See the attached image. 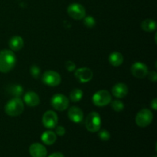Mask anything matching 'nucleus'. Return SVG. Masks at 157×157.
Instances as JSON below:
<instances>
[{"label":"nucleus","mask_w":157,"mask_h":157,"mask_svg":"<svg viewBox=\"0 0 157 157\" xmlns=\"http://www.w3.org/2000/svg\"><path fill=\"white\" fill-rule=\"evenodd\" d=\"M16 64V56L12 50L0 51V72L8 73L15 67Z\"/></svg>","instance_id":"f257e3e1"},{"label":"nucleus","mask_w":157,"mask_h":157,"mask_svg":"<svg viewBox=\"0 0 157 157\" xmlns=\"http://www.w3.org/2000/svg\"><path fill=\"white\" fill-rule=\"evenodd\" d=\"M24 111V102L19 98H14L6 103L5 112L10 117L19 116Z\"/></svg>","instance_id":"f03ea898"},{"label":"nucleus","mask_w":157,"mask_h":157,"mask_svg":"<svg viewBox=\"0 0 157 157\" xmlns=\"http://www.w3.org/2000/svg\"><path fill=\"white\" fill-rule=\"evenodd\" d=\"M85 127L91 133H96L101 130V117L98 112L93 111L87 115L85 120Z\"/></svg>","instance_id":"7ed1b4c3"},{"label":"nucleus","mask_w":157,"mask_h":157,"mask_svg":"<svg viewBox=\"0 0 157 157\" xmlns=\"http://www.w3.org/2000/svg\"><path fill=\"white\" fill-rule=\"evenodd\" d=\"M153 119V112L150 109L144 108L140 110L136 116V124L140 127H147L152 123Z\"/></svg>","instance_id":"20e7f679"},{"label":"nucleus","mask_w":157,"mask_h":157,"mask_svg":"<svg viewBox=\"0 0 157 157\" xmlns=\"http://www.w3.org/2000/svg\"><path fill=\"white\" fill-rule=\"evenodd\" d=\"M112 101V96L109 91L106 90H98L93 95L92 101L97 107H104L110 104Z\"/></svg>","instance_id":"39448f33"},{"label":"nucleus","mask_w":157,"mask_h":157,"mask_svg":"<svg viewBox=\"0 0 157 157\" xmlns=\"http://www.w3.org/2000/svg\"><path fill=\"white\" fill-rule=\"evenodd\" d=\"M41 81L49 87H56L61 82V75L55 71H47L41 76Z\"/></svg>","instance_id":"423d86ee"},{"label":"nucleus","mask_w":157,"mask_h":157,"mask_svg":"<svg viewBox=\"0 0 157 157\" xmlns=\"http://www.w3.org/2000/svg\"><path fill=\"white\" fill-rule=\"evenodd\" d=\"M51 104L56 110L63 111L69 107V99L62 94H56L52 98Z\"/></svg>","instance_id":"0eeeda50"},{"label":"nucleus","mask_w":157,"mask_h":157,"mask_svg":"<svg viewBox=\"0 0 157 157\" xmlns=\"http://www.w3.org/2000/svg\"><path fill=\"white\" fill-rule=\"evenodd\" d=\"M69 16L75 20H81L86 16L85 8L79 3H72L67 8Z\"/></svg>","instance_id":"6e6552de"},{"label":"nucleus","mask_w":157,"mask_h":157,"mask_svg":"<svg viewBox=\"0 0 157 157\" xmlns=\"http://www.w3.org/2000/svg\"><path fill=\"white\" fill-rule=\"evenodd\" d=\"M58 115L53 110H48L43 114L42 124L45 128L54 129L58 125Z\"/></svg>","instance_id":"1a4fd4ad"},{"label":"nucleus","mask_w":157,"mask_h":157,"mask_svg":"<svg viewBox=\"0 0 157 157\" xmlns=\"http://www.w3.org/2000/svg\"><path fill=\"white\" fill-rule=\"evenodd\" d=\"M130 71L133 76L136 78H144L147 76L148 74V67L145 64L142 62H135L133 65L131 66Z\"/></svg>","instance_id":"9d476101"},{"label":"nucleus","mask_w":157,"mask_h":157,"mask_svg":"<svg viewBox=\"0 0 157 157\" xmlns=\"http://www.w3.org/2000/svg\"><path fill=\"white\" fill-rule=\"evenodd\" d=\"M75 76L81 83H87L93 78V72L88 67H81L75 71Z\"/></svg>","instance_id":"9b49d317"},{"label":"nucleus","mask_w":157,"mask_h":157,"mask_svg":"<svg viewBox=\"0 0 157 157\" xmlns=\"http://www.w3.org/2000/svg\"><path fill=\"white\" fill-rule=\"evenodd\" d=\"M67 115H68L69 119L75 124L81 123L83 121V118H84V112L80 107H76V106L70 107Z\"/></svg>","instance_id":"f8f14e48"},{"label":"nucleus","mask_w":157,"mask_h":157,"mask_svg":"<svg viewBox=\"0 0 157 157\" xmlns=\"http://www.w3.org/2000/svg\"><path fill=\"white\" fill-rule=\"evenodd\" d=\"M29 153L32 157H47L48 152L44 146L39 143H35L29 147Z\"/></svg>","instance_id":"ddd939ff"},{"label":"nucleus","mask_w":157,"mask_h":157,"mask_svg":"<svg viewBox=\"0 0 157 157\" xmlns=\"http://www.w3.org/2000/svg\"><path fill=\"white\" fill-rule=\"evenodd\" d=\"M112 94L117 98H124L128 94V87L124 83H117L112 87Z\"/></svg>","instance_id":"4468645a"},{"label":"nucleus","mask_w":157,"mask_h":157,"mask_svg":"<svg viewBox=\"0 0 157 157\" xmlns=\"http://www.w3.org/2000/svg\"><path fill=\"white\" fill-rule=\"evenodd\" d=\"M24 102L29 107H36L40 104L39 96L33 91H29L24 95Z\"/></svg>","instance_id":"2eb2a0df"},{"label":"nucleus","mask_w":157,"mask_h":157,"mask_svg":"<svg viewBox=\"0 0 157 157\" xmlns=\"http://www.w3.org/2000/svg\"><path fill=\"white\" fill-rule=\"evenodd\" d=\"M9 46L12 52L20 51L24 46V41L21 37L18 35H15L9 39Z\"/></svg>","instance_id":"dca6fc26"},{"label":"nucleus","mask_w":157,"mask_h":157,"mask_svg":"<svg viewBox=\"0 0 157 157\" xmlns=\"http://www.w3.org/2000/svg\"><path fill=\"white\" fill-rule=\"evenodd\" d=\"M41 140L45 145L51 146L55 144L56 141L57 135L52 130H47L41 134Z\"/></svg>","instance_id":"f3484780"},{"label":"nucleus","mask_w":157,"mask_h":157,"mask_svg":"<svg viewBox=\"0 0 157 157\" xmlns=\"http://www.w3.org/2000/svg\"><path fill=\"white\" fill-rule=\"evenodd\" d=\"M108 61L113 67H119L124 62V57L122 54L118 52H113L109 55Z\"/></svg>","instance_id":"a211bd4d"},{"label":"nucleus","mask_w":157,"mask_h":157,"mask_svg":"<svg viewBox=\"0 0 157 157\" xmlns=\"http://www.w3.org/2000/svg\"><path fill=\"white\" fill-rule=\"evenodd\" d=\"M7 91L15 98H19L23 94L24 89L19 84H11L7 87Z\"/></svg>","instance_id":"6ab92c4d"},{"label":"nucleus","mask_w":157,"mask_h":157,"mask_svg":"<svg viewBox=\"0 0 157 157\" xmlns=\"http://www.w3.org/2000/svg\"><path fill=\"white\" fill-rule=\"evenodd\" d=\"M141 28L145 32H154L156 29V22L153 19H146L141 23Z\"/></svg>","instance_id":"aec40b11"},{"label":"nucleus","mask_w":157,"mask_h":157,"mask_svg":"<svg viewBox=\"0 0 157 157\" xmlns=\"http://www.w3.org/2000/svg\"><path fill=\"white\" fill-rule=\"evenodd\" d=\"M70 100L74 103L81 101L83 98V91L79 88H75L70 93Z\"/></svg>","instance_id":"412c9836"},{"label":"nucleus","mask_w":157,"mask_h":157,"mask_svg":"<svg viewBox=\"0 0 157 157\" xmlns=\"http://www.w3.org/2000/svg\"><path fill=\"white\" fill-rule=\"evenodd\" d=\"M111 107L113 110L117 112L122 111L124 109V104L120 100H115V101H112L111 103Z\"/></svg>","instance_id":"4be33fe9"},{"label":"nucleus","mask_w":157,"mask_h":157,"mask_svg":"<svg viewBox=\"0 0 157 157\" xmlns=\"http://www.w3.org/2000/svg\"><path fill=\"white\" fill-rule=\"evenodd\" d=\"M84 25L87 28H93L94 27V25H96V21H95L94 18L91 16V15H88V16H85L84 18Z\"/></svg>","instance_id":"5701e85b"},{"label":"nucleus","mask_w":157,"mask_h":157,"mask_svg":"<svg viewBox=\"0 0 157 157\" xmlns=\"http://www.w3.org/2000/svg\"><path fill=\"white\" fill-rule=\"evenodd\" d=\"M30 73L34 78L38 79L40 77V75H41V69H40L37 65L33 64L30 68Z\"/></svg>","instance_id":"b1692460"},{"label":"nucleus","mask_w":157,"mask_h":157,"mask_svg":"<svg viewBox=\"0 0 157 157\" xmlns=\"http://www.w3.org/2000/svg\"><path fill=\"white\" fill-rule=\"evenodd\" d=\"M98 136H99V138L101 140L107 141L110 139V133L107 130H99Z\"/></svg>","instance_id":"393cba45"},{"label":"nucleus","mask_w":157,"mask_h":157,"mask_svg":"<svg viewBox=\"0 0 157 157\" xmlns=\"http://www.w3.org/2000/svg\"><path fill=\"white\" fill-rule=\"evenodd\" d=\"M65 68L69 72L74 71L75 70V68H76V64L72 61H67L65 62Z\"/></svg>","instance_id":"a878e982"},{"label":"nucleus","mask_w":157,"mask_h":157,"mask_svg":"<svg viewBox=\"0 0 157 157\" xmlns=\"http://www.w3.org/2000/svg\"><path fill=\"white\" fill-rule=\"evenodd\" d=\"M55 128V133H56V135H58V136H62L65 134L66 130L64 129V127H63V126H56Z\"/></svg>","instance_id":"bb28decb"},{"label":"nucleus","mask_w":157,"mask_h":157,"mask_svg":"<svg viewBox=\"0 0 157 157\" xmlns=\"http://www.w3.org/2000/svg\"><path fill=\"white\" fill-rule=\"evenodd\" d=\"M147 75H148V78L150 81H153V82H156L157 81V74L156 71L148 72Z\"/></svg>","instance_id":"cd10ccee"},{"label":"nucleus","mask_w":157,"mask_h":157,"mask_svg":"<svg viewBox=\"0 0 157 157\" xmlns=\"http://www.w3.org/2000/svg\"><path fill=\"white\" fill-rule=\"evenodd\" d=\"M150 106H151V107L154 110H157V99L156 98H154V99L152 101L151 104H150Z\"/></svg>","instance_id":"c85d7f7f"},{"label":"nucleus","mask_w":157,"mask_h":157,"mask_svg":"<svg viewBox=\"0 0 157 157\" xmlns=\"http://www.w3.org/2000/svg\"><path fill=\"white\" fill-rule=\"evenodd\" d=\"M48 157H64V155L59 152H56V153H53L50 155Z\"/></svg>","instance_id":"c756f323"},{"label":"nucleus","mask_w":157,"mask_h":157,"mask_svg":"<svg viewBox=\"0 0 157 157\" xmlns=\"http://www.w3.org/2000/svg\"><path fill=\"white\" fill-rule=\"evenodd\" d=\"M153 157H156V156H153Z\"/></svg>","instance_id":"7c9ffc66"}]
</instances>
